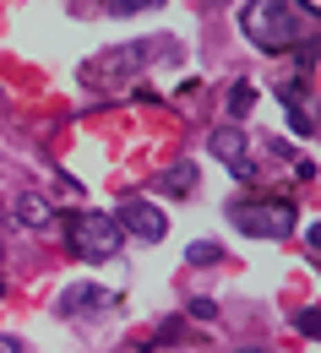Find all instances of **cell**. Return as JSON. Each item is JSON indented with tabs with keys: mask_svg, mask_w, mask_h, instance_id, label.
Returning a JSON list of instances; mask_svg holds the SVG:
<instances>
[{
	"mask_svg": "<svg viewBox=\"0 0 321 353\" xmlns=\"http://www.w3.org/2000/svg\"><path fill=\"white\" fill-rule=\"evenodd\" d=\"M251 103H256V88L240 77V82L229 88V120H245V114H251Z\"/></svg>",
	"mask_w": 321,
	"mask_h": 353,
	"instance_id": "obj_11",
	"label": "cell"
},
{
	"mask_svg": "<svg viewBox=\"0 0 321 353\" xmlns=\"http://www.w3.org/2000/svg\"><path fill=\"white\" fill-rule=\"evenodd\" d=\"M213 152H218V158L229 163V174H234V179H245V185L256 179V163H251V141H245V136L234 131V125L213 131Z\"/></svg>",
	"mask_w": 321,
	"mask_h": 353,
	"instance_id": "obj_6",
	"label": "cell"
},
{
	"mask_svg": "<svg viewBox=\"0 0 321 353\" xmlns=\"http://www.w3.org/2000/svg\"><path fill=\"white\" fill-rule=\"evenodd\" d=\"M234 228L240 234H251V239H289L294 234V201H283V196H267V201H234Z\"/></svg>",
	"mask_w": 321,
	"mask_h": 353,
	"instance_id": "obj_2",
	"label": "cell"
},
{
	"mask_svg": "<svg viewBox=\"0 0 321 353\" xmlns=\"http://www.w3.org/2000/svg\"><path fill=\"white\" fill-rule=\"evenodd\" d=\"M164 190H169V196H191V190H196V163H175V169L164 174Z\"/></svg>",
	"mask_w": 321,
	"mask_h": 353,
	"instance_id": "obj_10",
	"label": "cell"
},
{
	"mask_svg": "<svg viewBox=\"0 0 321 353\" xmlns=\"http://www.w3.org/2000/svg\"><path fill=\"white\" fill-rule=\"evenodd\" d=\"M240 33L267 54H283L294 44V6L289 0H245L240 6Z\"/></svg>",
	"mask_w": 321,
	"mask_h": 353,
	"instance_id": "obj_1",
	"label": "cell"
},
{
	"mask_svg": "<svg viewBox=\"0 0 321 353\" xmlns=\"http://www.w3.org/2000/svg\"><path fill=\"white\" fill-rule=\"evenodd\" d=\"M115 305H120V299H115L109 288H93V283H77V288L60 294V310H66V315H77V310H82V315H104V310H115Z\"/></svg>",
	"mask_w": 321,
	"mask_h": 353,
	"instance_id": "obj_7",
	"label": "cell"
},
{
	"mask_svg": "<svg viewBox=\"0 0 321 353\" xmlns=\"http://www.w3.org/2000/svg\"><path fill=\"white\" fill-rule=\"evenodd\" d=\"M278 98H283V109H289V120H294V131L300 136H316V120H311V92H305V82H283L278 88Z\"/></svg>",
	"mask_w": 321,
	"mask_h": 353,
	"instance_id": "obj_9",
	"label": "cell"
},
{
	"mask_svg": "<svg viewBox=\"0 0 321 353\" xmlns=\"http://www.w3.org/2000/svg\"><path fill=\"white\" fill-rule=\"evenodd\" d=\"M115 17H131V11H153V6H164V0H104Z\"/></svg>",
	"mask_w": 321,
	"mask_h": 353,
	"instance_id": "obj_13",
	"label": "cell"
},
{
	"mask_svg": "<svg viewBox=\"0 0 321 353\" xmlns=\"http://www.w3.org/2000/svg\"><path fill=\"white\" fill-rule=\"evenodd\" d=\"M300 332H305V337H316V332H321V315H316V310H300Z\"/></svg>",
	"mask_w": 321,
	"mask_h": 353,
	"instance_id": "obj_14",
	"label": "cell"
},
{
	"mask_svg": "<svg viewBox=\"0 0 321 353\" xmlns=\"http://www.w3.org/2000/svg\"><path fill=\"white\" fill-rule=\"evenodd\" d=\"M120 223L104 218V212H71L66 218V245L82 256V261H109L115 250H120Z\"/></svg>",
	"mask_w": 321,
	"mask_h": 353,
	"instance_id": "obj_3",
	"label": "cell"
},
{
	"mask_svg": "<svg viewBox=\"0 0 321 353\" xmlns=\"http://www.w3.org/2000/svg\"><path fill=\"white\" fill-rule=\"evenodd\" d=\"M11 218H17L22 234H49V228H55V212H49L44 196H17V201H11Z\"/></svg>",
	"mask_w": 321,
	"mask_h": 353,
	"instance_id": "obj_8",
	"label": "cell"
},
{
	"mask_svg": "<svg viewBox=\"0 0 321 353\" xmlns=\"http://www.w3.org/2000/svg\"><path fill=\"white\" fill-rule=\"evenodd\" d=\"M185 256H191V266H202V261H218V256H224V250H218V245H213V239H196V245H191V250H185Z\"/></svg>",
	"mask_w": 321,
	"mask_h": 353,
	"instance_id": "obj_12",
	"label": "cell"
},
{
	"mask_svg": "<svg viewBox=\"0 0 321 353\" xmlns=\"http://www.w3.org/2000/svg\"><path fill=\"white\" fill-rule=\"evenodd\" d=\"M191 315H196V321H213L218 305H213V299H191Z\"/></svg>",
	"mask_w": 321,
	"mask_h": 353,
	"instance_id": "obj_15",
	"label": "cell"
},
{
	"mask_svg": "<svg viewBox=\"0 0 321 353\" xmlns=\"http://www.w3.org/2000/svg\"><path fill=\"white\" fill-rule=\"evenodd\" d=\"M120 234H137L147 245H158L164 234H169V218H164V207H153V201H120Z\"/></svg>",
	"mask_w": 321,
	"mask_h": 353,
	"instance_id": "obj_5",
	"label": "cell"
},
{
	"mask_svg": "<svg viewBox=\"0 0 321 353\" xmlns=\"http://www.w3.org/2000/svg\"><path fill=\"white\" fill-rule=\"evenodd\" d=\"M234 353H267V348H234Z\"/></svg>",
	"mask_w": 321,
	"mask_h": 353,
	"instance_id": "obj_17",
	"label": "cell"
},
{
	"mask_svg": "<svg viewBox=\"0 0 321 353\" xmlns=\"http://www.w3.org/2000/svg\"><path fill=\"white\" fill-rule=\"evenodd\" d=\"M0 353H22V337H11V332H6V337H0Z\"/></svg>",
	"mask_w": 321,
	"mask_h": 353,
	"instance_id": "obj_16",
	"label": "cell"
},
{
	"mask_svg": "<svg viewBox=\"0 0 321 353\" xmlns=\"http://www.w3.org/2000/svg\"><path fill=\"white\" fill-rule=\"evenodd\" d=\"M153 54H169V44H164V39H142V44H126V54H120V49H115V54H98V60H88V65H82V82H88V88H98L109 71H115V77H131V71H137V65H147Z\"/></svg>",
	"mask_w": 321,
	"mask_h": 353,
	"instance_id": "obj_4",
	"label": "cell"
}]
</instances>
